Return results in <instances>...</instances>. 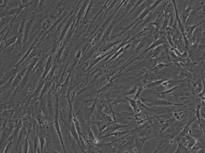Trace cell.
I'll use <instances>...</instances> for the list:
<instances>
[{
	"mask_svg": "<svg viewBox=\"0 0 205 153\" xmlns=\"http://www.w3.org/2000/svg\"><path fill=\"white\" fill-rule=\"evenodd\" d=\"M152 136H147V137H140L137 136L135 138V148L134 151L137 153H141L142 151V147L144 144V143L147 140L152 138Z\"/></svg>",
	"mask_w": 205,
	"mask_h": 153,
	"instance_id": "1",
	"label": "cell"
},
{
	"mask_svg": "<svg viewBox=\"0 0 205 153\" xmlns=\"http://www.w3.org/2000/svg\"><path fill=\"white\" fill-rule=\"evenodd\" d=\"M142 101H144L146 102H148V103L155 104V105L158 106H169V105H182V104H175V103H171L169 101L165 100L163 99H142Z\"/></svg>",
	"mask_w": 205,
	"mask_h": 153,
	"instance_id": "2",
	"label": "cell"
},
{
	"mask_svg": "<svg viewBox=\"0 0 205 153\" xmlns=\"http://www.w3.org/2000/svg\"><path fill=\"white\" fill-rule=\"evenodd\" d=\"M167 48H168V46H166V43L159 45V46H157L155 49V50H153V53H151L148 57L158 58L159 56L160 55L161 53H162L163 51L164 50Z\"/></svg>",
	"mask_w": 205,
	"mask_h": 153,
	"instance_id": "3",
	"label": "cell"
},
{
	"mask_svg": "<svg viewBox=\"0 0 205 153\" xmlns=\"http://www.w3.org/2000/svg\"><path fill=\"white\" fill-rule=\"evenodd\" d=\"M192 9H193V7H192L191 4H190L189 5L187 8H185V5H184L183 9V11L182 12L181 18L182 22H183V24H184L185 26L187 24V19H188V18L189 15L191 11H192Z\"/></svg>",
	"mask_w": 205,
	"mask_h": 153,
	"instance_id": "4",
	"label": "cell"
},
{
	"mask_svg": "<svg viewBox=\"0 0 205 153\" xmlns=\"http://www.w3.org/2000/svg\"><path fill=\"white\" fill-rule=\"evenodd\" d=\"M203 22H201L200 23L196 24V25H194L193 26H187V25L185 26V33H186V36H187L188 39H192L193 36V32H194L195 29L199 25L203 24Z\"/></svg>",
	"mask_w": 205,
	"mask_h": 153,
	"instance_id": "5",
	"label": "cell"
},
{
	"mask_svg": "<svg viewBox=\"0 0 205 153\" xmlns=\"http://www.w3.org/2000/svg\"><path fill=\"white\" fill-rule=\"evenodd\" d=\"M156 1L157 0H146V1H145L141 5H140L137 8V14L139 13L140 12L144 11L146 8H148V7L152 5L153 4H154Z\"/></svg>",
	"mask_w": 205,
	"mask_h": 153,
	"instance_id": "6",
	"label": "cell"
},
{
	"mask_svg": "<svg viewBox=\"0 0 205 153\" xmlns=\"http://www.w3.org/2000/svg\"><path fill=\"white\" fill-rule=\"evenodd\" d=\"M167 80H157L151 82H148L145 85V88H153L154 87H159L163 82Z\"/></svg>",
	"mask_w": 205,
	"mask_h": 153,
	"instance_id": "7",
	"label": "cell"
},
{
	"mask_svg": "<svg viewBox=\"0 0 205 153\" xmlns=\"http://www.w3.org/2000/svg\"><path fill=\"white\" fill-rule=\"evenodd\" d=\"M113 121H98L97 122V124L98 127L99 133L101 134L107 127H109L111 124H113Z\"/></svg>",
	"mask_w": 205,
	"mask_h": 153,
	"instance_id": "8",
	"label": "cell"
},
{
	"mask_svg": "<svg viewBox=\"0 0 205 153\" xmlns=\"http://www.w3.org/2000/svg\"><path fill=\"white\" fill-rule=\"evenodd\" d=\"M178 145L177 148L175 153H188L189 152V149L183 144V143L181 141H179L177 142Z\"/></svg>",
	"mask_w": 205,
	"mask_h": 153,
	"instance_id": "9",
	"label": "cell"
},
{
	"mask_svg": "<svg viewBox=\"0 0 205 153\" xmlns=\"http://www.w3.org/2000/svg\"><path fill=\"white\" fill-rule=\"evenodd\" d=\"M126 98L127 100L129 101L130 105L132 106V108H133V110L135 112H139V111H141L139 106H138V104H137V100H135L134 99H130L128 97H126Z\"/></svg>",
	"mask_w": 205,
	"mask_h": 153,
	"instance_id": "10",
	"label": "cell"
},
{
	"mask_svg": "<svg viewBox=\"0 0 205 153\" xmlns=\"http://www.w3.org/2000/svg\"><path fill=\"white\" fill-rule=\"evenodd\" d=\"M147 43V39H146V37H145L143 39H142L140 42L138 46H137L135 50V52L136 51H138L140 50L142 48H144L145 46V44Z\"/></svg>",
	"mask_w": 205,
	"mask_h": 153,
	"instance_id": "11",
	"label": "cell"
},
{
	"mask_svg": "<svg viewBox=\"0 0 205 153\" xmlns=\"http://www.w3.org/2000/svg\"><path fill=\"white\" fill-rule=\"evenodd\" d=\"M184 112H182L181 111H176L174 112V115L175 118L179 121V120L181 121L183 118V117L184 116Z\"/></svg>",
	"mask_w": 205,
	"mask_h": 153,
	"instance_id": "12",
	"label": "cell"
},
{
	"mask_svg": "<svg viewBox=\"0 0 205 153\" xmlns=\"http://www.w3.org/2000/svg\"><path fill=\"white\" fill-rule=\"evenodd\" d=\"M145 1H146V0H138L137 2L136 3V5H135V7H134V8H133V9H132V11H131L130 13H131L132 12H133V11H134L135 9H136V8H137V7H139V6L140 5H141L142 3L144 2Z\"/></svg>",
	"mask_w": 205,
	"mask_h": 153,
	"instance_id": "13",
	"label": "cell"
},
{
	"mask_svg": "<svg viewBox=\"0 0 205 153\" xmlns=\"http://www.w3.org/2000/svg\"><path fill=\"white\" fill-rule=\"evenodd\" d=\"M201 31L202 32L203 34L205 35V23L203 22V26H202V27H201Z\"/></svg>",
	"mask_w": 205,
	"mask_h": 153,
	"instance_id": "14",
	"label": "cell"
}]
</instances>
